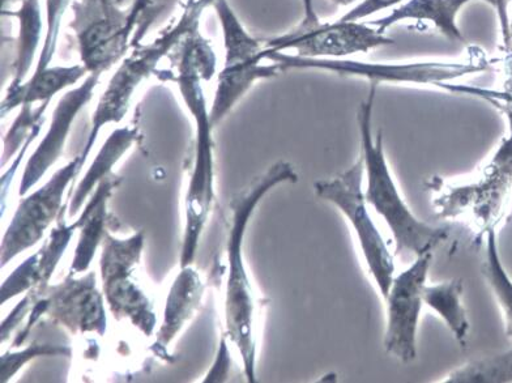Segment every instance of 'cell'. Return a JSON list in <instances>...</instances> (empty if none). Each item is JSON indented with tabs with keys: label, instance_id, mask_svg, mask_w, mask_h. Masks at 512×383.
<instances>
[{
	"label": "cell",
	"instance_id": "18",
	"mask_svg": "<svg viewBox=\"0 0 512 383\" xmlns=\"http://www.w3.org/2000/svg\"><path fill=\"white\" fill-rule=\"evenodd\" d=\"M118 182L119 178L113 176V174H109L108 177L101 180V184L97 187L95 197L92 198L88 207L85 208L78 223H75L76 229L81 228V236L71 272H83L87 270L93 255H95L98 242L101 241L102 237H105V225L106 219H108V216H106V202H108L113 187L117 185Z\"/></svg>",
	"mask_w": 512,
	"mask_h": 383
},
{
	"label": "cell",
	"instance_id": "9",
	"mask_svg": "<svg viewBox=\"0 0 512 383\" xmlns=\"http://www.w3.org/2000/svg\"><path fill=\"white\" fill-rule=\"evenodd\" d=\"M432 261L433 253L417 257L411 266L395 276L383 299L387 312L384 348L404 364L412 363L417 357V331L424 306L422 295Z\"/></svg>",
	"mask_w": 512,
	"mask_h": 383
},
{
	"label": "cell",
	"instance_id": "5",
	"mask_svg": "<svg viewBox=\"0 0 512 383\" xmlns=\"http://www.w3.org/2000/svg\"><path fill=\"white\" fill-rule=\"evenodd\" d=\"M70 28L78 42L80 61L89 74H104L122 61L140 41L142 21L152 12V0H134L128 8L121 0H74Z\"/></svg>",
	"mask_w": 512,
	"mask_h": 383
},
{
	"label": "cell",
	"instance_id": "19",
	"mask_svg": "<svg viewBox=\"0 0 512 383\" xmlns=\"http://www.w3.org/2000/svg\"><path fill=\"white\" fill-rule=\"evenodd\" d=\"M221 29H223L225 61L224 67H237L264 61V42L256 40L243 27L228 0H215L213 3Z\"/></svg>",
	"mask_w": 512,
	"mask_h": 383
},
{
	"label": "cell",
	"instance_id": "14",
	"mask_svg": "<svg viewBox=\"0 0 512 383\" xmlns=\"http://www.w3.org/2000/svg\"><path fill=\"white\" fill-rule=\"evenodd\" d=\"M101 76L102 74H89L79 87L71 89L59 100L48 133L25 168L20 195H24L33 185H36L46 170L61 156L72 122L75 121L80 110L93 99V92L100 83Z\"/></svg>",
	"mask_w": 512,
	"mask_h": 383
},
{
	"label": "cell",
	"instance_id": "15",
	"mask_svg": "<svg viewBox=\"0 0 512 383\" xmlns=\"http://www.w3.org/2000/svg\"><path fill=\"white\" fill-rule=\"evenodd\" d=\"M48 312L61 319L64 325L76 331H97L102 335L106 329L104 304L98 293L95 274L80 280L68 279L66 283L51 289Z\"/></svg>",
	"mask_w": 512,
	"mask_h": 383
},
{
	"label": "cell",
	"instance_id": "12",
	"mask_svg": "<svg viewBox=\"0 0 512 383\" xmlns=\"http://www.w3.org/2000/svg\"><path fill=\"white\" fill-rule=\"evenodd\" d=\"M189 108L195 118L196 164L192 174L189 197H187V228L183 246L182 267L190 265L195 257L198 238L202 231L212 202V122L207 109L206 97L191 101Z\"/></svg>",
	"mask_w": 512,
	"mask_h": 383
},
{
	"label": "cell",
	"instance_id": "1",
	"mask_svg": "<svg viewBox=\"0 0 512 383\" xmlns=\"http://www.w3.org/2000/svg\"><path fill=\"white\" fill-rule=\"evenodd\" d=\"M266 50L268 61L277 63L283 72L288 71H324L343 76V78H361L370 84L412 85L441 89L451 93L477 97L494 102H507L509 93L503 89L468 87L456 84V80L467 76L492 71L498 61L488 59L485 54H473L467 61H408V62H366L356 58L347 59H311L288 53H276Z\"/></svg>",
	"mask_w": 512,
	"mask_h": 383
},
{
	"label": "cell",
	"instance_id": "27",
	"mask_svg": "<svg viewBox=\"0 0 512 383\" xmlns=\"http://www.w3.org/2000/svg\"><path fill=\"white\" fill-rule=\"evenodd\" d=\"M46 2V34L44 46L38 55L36 68L33 72L45 70L51 66L55 53H57L59 34L63 23V17L74 0H45Z\"/></svg>",
	"mask_w": 512,
	"mask_h": 383
},
{
	"label": "cell",
	"instance_id": "10",
	"mask_svg": "<svg viewBox=\"0 0 512 383\" xmlns=\"http://www.w3.org/2000/svg\"><path fill=\"white\" fill-rule=\"evenodd\" d=\"M144 233L118 241L105 234L101 270L106 299L115 318L128 317L145 335L155 329L156 318L151 301L135 283L132 268L139 262Z\"/></svg>",
	"mask_w": 512,
	"mask_h": 383
},
{
	"label": "cell",
	"instance_id": "3",
	"mask_svg": "<svg viewBox=\"0 0 512 383\" xmlns=\"http://www.w3.org/2000/svg\"><path fill=\"white\" fill-rule=\"evenodd\" d=\"M298 181L296 170L287 163L279 161L272 165L262 176L256 177L246 189L232 200L233 221L229 237L230 275L228 293H226V325L233 343L241 352L247 380L256 381V336L255 317L256 300L253 285L246 274L242 261V241L247 224L254 214L260 200L270 193L273 187L284 182Z\"/></svg>",
	"mask_w": 512,
	"mask_h": 383
},
{
	"label": "cell",
	"instance_id": "7",
	"mask_svg": "<svg viewBox=\"0 0 512 383\" xmlns=\"http://www.w3.org/2000/svg\"><path fill=\"white\" fill-rule=\"evenodd\" d=\"M365 177L364 159L330 180L315 182L317 197L331 203L345 216L360 245L362 258L381 296L386 297L395 278V259L371 219L369 203L362 190Z\"/></svg>",
	"mask_w": 512,
	"mask_h": 383
},
{
	"label": "cell",
	"instance_id": "24",
	"mask_svg": "<svg viewBox=\"0 0 512 383\" xmlns=\"http://www.w3.org/2000/svg\"><path fill=\"white\" fill-rule=\"evenodd\" d=\"M486 253L481 272L488 282L505 318L506 334L512 339V280L502 265L499 255L496 229H490L485 236Z\"/></svg>",
	"mask_w": 512,
	"mask_h": 383
},
{
	"label": "cell",
	"instance_id": "2",
	"mask_svg": "<svg viewBox=\"0 0 512 383\" xmlns=\"http://www.w3.org/2000/svg\"><path fill=\"white\" fill-rule=\"evenodd\" d=\"M370 85L368 100L362 102L357 116L361 134V156L368 180L366 200L390 228L395 242V255H413L417 258L433 253L439 244L447 240L450 228L433 227L417 219L401 197L384 152L382 131L374 136L371 129L378 85Z\"/></svg>",
	"mask_w": 512,
	"mask_h": 383
},
{
	"label": "cell",
	"instance_id": "31",
	"mask_svg": "<svg viewBox=\"0 0 512 383\" xmlns=\"http://www.w3.org/2000/svg\"><path fill=\"white\" fill-rule=\"evenodd\" d=\"M331 2L337 7L352 8L356 6L357 3H360L361 0H331Z\"/></svg>",
	"mask_w": 512,
	"mask_h": 383
},
{
	"label": "cell",
	"instance_id": "29",
	"mask_svg": "<svg viewBox=\"0 0 512 383\" xmlns=\"http://www.w3.org/2000/svg\"><path fill=\"white\" fill-rule=\"evenodd\" d=\"M405 2H407V0H361L356 6L349 8L340 19L348 21H368L370 17L381 14V12H390Z\"/></svg>",
	"mask_w": 512,
	"mask_h": 383
},
{
	"label": "cell",
	"instance_id": "26",
	"mask_svg": "<svg viewBox=\"0 0 512 383\" xmlns=\"http://www.w3.org/2000/svg\"><path fill=\"white\" fill-rule=\"evenodd\" d=\"M48 105L49 102H42L36 109H33V105L21 106L23 109H21L19 117L4 139L3 165H6L10 156L19 150L25 139L34 138L40 133L42 123L45 122L44 114Z\"/></svg>",
	"mask_w": 512,
	"mask_h": 383
},
{
	"label": "cell",
	"instance_id": "25",
	"mask_svg": "<svg viewBox=\"0 0 512 383\" xmlns=\"http://www.w3.org/2000/svg\"><path fill=\"white\" fill-rule=\"evenodd\" d=\"M446 383L512 382V350L501 355L482 357L451 372Z\"/></svg>",
	"mask_w": 512,
	"mask_h": 383
},
{
	"label": "cell",
	"instance_id": "4",
	"mask_svg": "<svg viewBox=\"0 0 512 383\" xmlns=\"http://www.w3.org/2000/svg\"><path fill=\"white\" fill-rule=\"evenodd\" d=\"M213 3L215 0H183L181 15L162 29L155 40L148 44H140L139 41L132 46L98 101L96 112L93 114L91 133L80 156L81 165L91 153L102 127L109 123H119L125 118L132 96L139 85L149 76L156 75L162 59L173 54L187 36L199 31L200 19Z\"/></svg>",
	"mask_w": 512,
	"mask_h": 383
},
{
	"label": "cell",
	"instance_id": "8",
	"mask_svg": "<svg viewBox=\"0 0 512 383\" xmlns=\"http://www.w3.org/2000/svg\"><path fill=\"white\" fill-rule=\"evenodd\" d=\"M395 44L394 38L369 21L337 19L311 28H296L264 41V48L311 59H347Z\"/></svg>",
	"mask_w": 512,
	"mask_h": 383
},
{
	"label": "cell",
	"instance_id": "6",
	"mask_svg": "<svg viewBox=\"0 0 512 383\" xmlns=\"http://www.w3.org/2000/svg\"><path fill=\"white\" fill-rule=\"evenodd\" d=\"M509 121V136L503 139L496 155L481 170L480 176L469 184L451 186L434 178L429 189L438 191L434 207L442 217L467 216L482 234L497 229L512 194V109L505 112Z\"/></svg>",
	"mask_w": 512,
	"mask_h": 383
},
{
	"label": "cell",
	"instance_id": "23",
	"mask_svg": "<svg viewBox=\"0 0 512 383\" xmlns=\"http://www.w3.org/2000/svg\"><path fill=\"white\" fill-rule=\"evenodd\" d=\"M138 139V127H123V129L115 130L109 139L106 140L104 147L101 148L100 153L96 157L95 163H93L91 169L84 178V181L76 190L74 198H72L70 206V215H74L78 212L81 204L87 195L91 193L93 186L97 181L104 180L110 174V169L117 163L119 157H122L128 148L134 144L135 140Z\"/></svg>",
	"mask_w": 512,
	"mask_h": 383
},
{
	"label": "cell",
	"instance_id": "22",
	"mask_svg": "<svg viewBox=\"0 0 512 383\" xmlns=\"http://www.w3.org/2000/svg\"><path fill=\"white\" fill-rule=\"evenodd\" d=\"M4 15L19 20V36H17L16 59L14 63V79L11 87L24 83L34 65L37 50L42 38V14L40 0H23L19 10L3 12Z\"/></svg>",
	"mask_w": 512,
	"mask_h": 383
},
{
	"label": "cell",
	"instance_id": "21",
	"mask_svg": "<svg viewBox=\"0 0 512 383\" xmlns=\"http://www.w3.org/2000/svg\"><path fill=\"white\" fill-rule=\"evenodd\" d=\"M464 284L462 279L425 285L424 304L446 323L456 342L465 347L469 333L467 310L463 305Z\"/></svg>",
	"mask_w": 512,
	"mask_h": 383
},
{
	"label": "cell",
	"instance_id": "11",
	"mask_svg": "<svg viewBox=\"0 0 512 383\" xmlns=\"http://www.w3.org/2000/svg\"><path fill=\"white\" fill-rule=\"evenodd\" d=\"M81 167L83 165L80 157H76L67 167L59 170L42 189L21 202L3 238L2 266H6L21 251L31 248L41 240L61 208L64 190L80 172Z\"/></svg>",
	"mask_w": 512,
	"mask_h": 383
},
{
	"label": "cell",
	"instance_id": "17",
	"mask_svg": "<svg viewBox=\"0 0 512 383\" xmlns=\"http://www.w3.org/2000/svg\"><path fill=\"white\" fill-rule=\"evenodd\" d=\"M281 72H283L281 67L268 59L249 63V65L223 67L217 79L215 101L209 112L212 126L215 127L217 123L223 121L226 114L256 82L276 78Z\"/></svg>",
	"mask_w": 512,
	"mask_h": 383
},
{
	"label": "cell",
	"instance_id": "30",
	"mask_svg": "<svg viewBox=\"0 0 512 383\" xmlns=\"http://www.w3.org/2000/svg\"><path fill=\"white\" fill-rule=\"evenodd\" d=\"M301 4L304 15H302V20L301 23L298 24V28H311L314 27V25H318L320 19L317 8H315V0H301Z\"/></svg>",
	"mask_w": 512,
	"mask_h": 383
},
{
	"label": "cell",
	"instance_id": "20",
	"mask_svg": "<svg viewBox=\"0 0 512 383\" xmlns=\"http://www.w3.org/2000/svg\"><path fill=\"white\" fill-rule=\"evenodd\" d=\"M202 283L192 268H183L170 291L166 304L165 321L157 334V346L165 348L182 329L183 323L194 313L202 297Z\"/></svg>",
	"mask_w": 512,
	"mask_h": 383
},
{
	"label": "cell",
	"instance_id": "13",
	"mask_svg": "<svg viewBox=\"0 0 512 383\" xmlns=\"http://www.w3.org/2000/svg\"><path fill=\"white\" fill-rule=\"evenodd\" d=\"M473 0H407L394 8L387 15L368 20L379 31L387 33L388 29L405 21H416L433 25L447 40L464 42L465 37L459 28L458 17L465 6ZM496 8L501 23L502 45L509 38V7L510 0H484Z\"/></svg>",
	"mask_w": 512,
	"mask_h": 383
},
{
	"label": "cell",
	"instance_id": "16",
	"mask_svg": "<svg viewBox=\"0 0 512 383\" xmlns=\"http://www.w3.org/2000/svg\"><path fill=\"white\" fill-rule=\"evenodd\" d=\"M88 75L87 67L83 63L72 66H49L45 70L33 72L31 78L24 83L15 87L10 85L2 102V117H6L17 106L50 102L63 89L78 84Z\"/></svg>",
	"mask_w": 512,
	"mask_h": 383
},
{
	"label": "cell",
	"instance_id": "28",
	"mask_svg": "<svg viewBox=\"0 0 512 383\" xmlns=\"http://www.w3.org/2000/svg\"><path fill=\"white\" fill-rule=\"evenodd\" d=\"M40 355H71L70 350H63L59 347L50 346H32L28 350L20 353H12V355H4L2 359L3 363V381H7L8 378L14 376V374L21 368V365L27 363L34 356Z\"/></svg>",
	"mask_w": 512,
	"mask_h": 383
}]
</instances>
